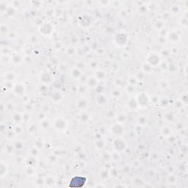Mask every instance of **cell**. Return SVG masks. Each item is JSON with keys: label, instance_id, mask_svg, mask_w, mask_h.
Wrapping results in <instances>:
<instances>
[{"label": "cell", "instance_id": "f546056e", "mask_svg": "<svg viewBox=\"0 0 188 188\" xmlns=\"http://www.w3.org/2000/svg\"><path fill=\"white\" fill-rule=\"evenodd\" d=\"M13 119H14L16 122H19L20 119H22V116L20 115V114L16 113V114L14 115V116H13Z\"/></svg>", "mask_w": 188, "mask_h": 188}, {"label": "cell", "instance_id": "6da1fadb", "mask_svg": "<svg viewBox=\"0 0 188 188\" xmlns=\"http://www.w3.org/2000/svg\"><path fill=\"white\" fill-rule=\"evenodd\" d=\"M86 181H87V178L85 176H74L71 179L69 186L71 187H81L85 185V184L86 183Z\"/></svg>", "mask_w": 188, "mask_h": 188}, {"label": "cell", "instance_id": "3957f363", "mask_svg": "<svg viewBox=\"0 0 188 188\" xmlns=\"http://www.w3.org/2000/svg\"><path fill=\"white\" fill-rule=\"evenodd\" d=\"M113 146H114L115 150L117 151L118 152H121V151L125 150V149L127 147V144L123 139H121L120 137H118V138L114 140Z\"/></svg>", "mask_w": 188, "mask_h": 188}, {"label": "cell", "instance_id": "9c48e42d", "mask_svg": "<svg viewBox=\"0 0 188 188\" xmlns=\"http://www.w3.org/2000/svg\"><path fill=\"white\" fill-rule=\"evenodd\" d=\"M24 86H23L22 84H16L13 86V91L16 95H18V96H22L24 93Z\"/></svg>", "mask_w": 188, "mask_h": 188}, {"label": "cell", "instance_id": "ac0fdd59", "mask_svg": "<svg viewBox=\"0 0 188 188\" xmlns=\"http://www.w3.org/2000/svg\"><path fill=\"white\" fill-rule=\"evenodd\" d=\"M52 27L50 25V24H48V26H47V28H46V29H44V28H41V32H42V33H44V34H45V35H49L52 32Z\"/></svg>", "mask_w": 188, "mask_h": 188}, {"label": "cell", "instance_id": "d4e9b609", "mask_svg": "<svg viewBox=\"0 0 188 188\" xmlns=\"http://www.w3.org/2000/svg\"><path fill=\"white\" fill-rule=\"evenodd\" d=\"M170 133H171V131H170V129L168 128V127H164L162 129V135L164 136H169L170 135Z\"/></svg>", "mask_w": 188, "mask_h": 188}, {"label": "cell", "instance_id": "7c38bea8", "mask_svg": "<svg viewBox=\"0 0 188 188\" xmlns=\"http://www.w3.org/2000/svg\"><path fill=\"white\" fill-rule=\"evenodd\" d=\"M113 132L115 134H118V135H120L123 132V128H122V126L120 123H116L115 125L113 126Z\"/></svg>", "mask_w": 188, "mask_h": 188}, {"label": "cell", "instance_id": "9a60e30c", "mask_svg": "<svg viewBox=\"0 0 188 188\" xmlns=\"http://www.w3.org/2000/svg\"><path fill=\"white\" fill-rule=\"evenodd\" d=\"M15 78V75L13 72H8L7 74H5V80H8V82H13Z\"/></svg>", "mask_w": 188, "mask_h": 188}, {"label": "cell", "instance_id": "4fadbf2b", "mask_svg": "<svg viewBox=\"0 0 188 188\" xmlns=\"http://www.w3.org/2000/svg\"><path fill=\"white\" fill-rule=\"evenodd\" d=\"M71 75H72L73 78L79 79L82 75V72L80 71V70L79 68H74L71 70Z\"/></svg>", "mask_w": 188, "mask_h": 188}, {"label": "cell", "instance_id": "5b68a950", "mask_svg": "<svg viewBox=\"0 0 188 188\" xmlns=\"http://www.w3.org/2000/svg\"><path fill=\"white\" fill-rule=\"evenodd\" d=\"M115 40L118 46H124L127 42V36L123 32H118L115 35Z\"/></svg>", "mask_w": 188, "mask_h": 188}, {"label": "cell", "instance_id": "52a82bcc", "mask_svg": "<svg viewBox=\"0 0 188 188\" xmlns=\"http://www.w3.org/2000/svg\"><path fill=\"white\" fill-rule=\"evenodd\" d=\"M96 101L97 103V105L101 107H103L105 106L107 103V98L106 97L105 95L101 94V93H99L98 96H96Z\"/></svg>", "mask_w": 188, "mask_h": 188}, {"label": "cell", "instance_id": "30bf717a", "mask_svg": "<svg viewBox=\"0 0 188 188\" xmlns=\"http://www.w3.org/2000/svg\"><path fill=\"white\" fill-rule=\"evenodd\" d=\"M8 172V165L6 162H5L3 160L1 162V168H0V176L2 178L5 177L6 176V173Z\"/></svg>", "mask_w": 188, "mask_h": 188}, {"label": "cell", "instance_id": "8fae6325", "mask_svg": "<svg viewBox=\"0 0 188 188\" xmlns=\"http://www.w3.org/2000/svg\"><path fill=\"white\" fill-rule=\"evenodd\" d=\"M11 62H13L15 65H18L22 62V57L18 54H14L12 57H11Z\"/></svg>", "mask_w": 188, "mask_h": 188}, {"label": "cell", "instance_id": "7a4b0ae2", "mask_svg": "<svg viewBox=\"0 0 188 188\" xmlns=\"http://www.w3.org/2000/svg\"><path fill=\"white\" fill-rule=\"evenodd\" d=\"M137 103V105L141 106L143 107H145L149 105V103L150 101V99L149 98L148 95L145 93H140L139 95H137V98H135Z\"/></svg>", "mask_w": 188, "mask_h": 188}, {"label": "cell", "instance_id": "f1b7e54d", "mask_svg": "<svg viewBox=\"0 0 188 188\" xmlns=\"http://www.w3.org/2000/svg\"><path fill=\"white\" fill-rule=\"evenodd\" d=\"M113 96H115V97H118V96H120V92L119 91V90H118V89H115V90H113Z\"/></svg>", "mask_w": 188, "mask_h": 188}, {"label": "cell", "instance_id": "7402d4cb", "mask_svg": "<svg viewBox=\"0 0 188 188\" xmlns=\"http://www.w3.org/2000/svg\"><path fill=\"white\" fill-rule=\"evenodd\" d=\"M148 123V118L145 116H140L138 118V123L140 125H145Z\"/></svg>", "mask_w": 188, "mask_h": 188}, {"label": "cell", "instance_id": "8992f818", "mask_svg": "<svg viewBox=\"0 0 188 188\" xmlns=\"http://www.w3.org/2000/svg\"><path fill=\"white\" fill-rule=\"evenodd\" d=\"M54 127L57 129V130L63 131V130H65L66 129L67 122L65 119L60 118H57V119L55 120L54 123Z\"/></svg>", "mask_w": 188, "mask_h": 188}, {"label": "cell", "instance_id": "cb8c5ba5", "mask_svg": "<svg viewBox=\"0 0 188 188\" xmlns=\"http://www.w3.org/2000/svg\"><path fill=\"white\" fill-rule=\"evenodd\" d=\"M110 176V172L107 171V170H103L101 172V178L102 179H107Z\"/></svg>", "mask_w": 188, "mask_h": 188}, {"label": "cell", "instance_id": "ffe728a7", "mask_svg": "<svg viewBox=\"0 0 188 188\" xmlns=\"http://www.w3.org/2000/svg\"><path fill=\"white\" fill-rule=\"evenodd\" d=\"M0 32H1L2 35H6L8 32V26H7L6 24H2L1 25V30H0Z\"/></svg>", "mask_w": 188, "mask_h": 188}, {"label": "cell", "instance_id": "603a6c76", "mask_svg": "<svg viewBox=\"0 0 188 188\" xmlns=\"http://www.w3.org/2000/svg\"><path fill=\"white\" fill-rule=\"evenodd\" d=\"M105 73L104 72V71H97L96 72V78L97 79H105Z\"/></svg>", "mask_w": 188, "mask_h": 188}, {"label": "cell", "instance_id": "2e32d148", "mask_svg": "<svg viewBox=\"0 0 188 188\" xmlns=\"http://www.w3.org/2000/svg\"><path fill=\"white\" fill-rule=\"evenodd\" d=\"M44 183L48 186H53L55 183V180L52 176H49L44 180Z\"/></svg>", "mask_w": 188, "mask_h": 188}, {"label": "cell", "instance_id": "4316f807", "mask_svg": "<svg viewBox=\"0 0 188 188\" xmlns=\"http://www.w3.org/2000/svg\"><path fill=\"white\" fill-rule=\"evenodd\" d=\"M80 119L83 122H86L87 120L89 119V116L87 114H82V115L80 116Z\"/></svg>", "mask_w": 188, "mask_h": 188}, {"label": "cell", "instance_id": "ba28073f", "mask_svg": "<svg viewBox=\"0 0 188 188\" xmlns=\"http://www.w3.org/2000/svg\"><path fill=\"white\" fill-rule=\"evenodd\" d=\"M76 106L80 110H85L88 107V102L87 99H85V98H79V99H78V101L76 102Z\"/></svg>", "mask_w": 188, "mask_h": 188}, {"label": "cell", "instance_id": "83f0119b", "mask_svg": "<svg viewBox=\"0 0 188 188\" xmlns=\"http://www.w3.org/2000/svg\"><path fill=\"white\" fill-rule=\"evenodd\" d=\"M134 183H135V184L136 186H139V187L143 186V181L140 180V179H136V180H135Z\"/></svg>", "mask_w": 188, "mask_h": 188}, {"label": "cell", "instance_id": "e0dca14e", "mask_svg": "<svg viewBox=\"0 0 188 188\" xmlns=\"http://www.w3.org/2000/svg\"><path fill=\"white\" fill-rule=\"evenodd\" d=\"M128 106L129 108L131 109H135L136 107H137V101H136L135 98H132L130 99L128 101Z\"/></svg>", "mask_w": 188, "mask_h": 188}, {"label": "cell", "instance_id": "484cf974", "mask_svg": "<svg viewBox=\"0 0 188 188\" xmlns=\"http://www.w3.org/2000/svg\"><path fill=\"white\" fill-rule=\"evenodd\" d=\"M14 146H15V149H22L23 147H24V145L22 142L18 141V142H16V143H14Z\"/></svg>", "mask_w": 188, "mask_h": 188}, {"label": "cell", "instance_id": "44dd1931", "mask_svg": "<svg viewBox=\"0 0 188 188\" xmlns=\"http://www.w3.org/2000/svg\"><path fill=\"white\" fill-rule=\"evenodd\" d=\"M52 99L54 101H55V102H58V101H60V99L62 98V96H61V94H60L59 92H56V93H54V94L52 95Z\"/></svg>", "mask_w": 188, "mask_h": 188}, {"label": "cell", "instance_id": "d6986e66", "mask_svg": "<svg viewBox=\"0 0 188 188\" xmlns=\"http://www.w3.org/2000/svg\"><path fill=\"white\" fill-rule=\"evenodd\" d=\"M116 119H117L118 123L122 124L123 123L125 122V120L127 119V117H126V115H123V114H120V115H118L117 116V118H116Z\"/></svg>", "mask_w": 188, "mask_h": 188}, {"label": "cell", "instance_id": "277c9868", "mask_svg": "<svg viewBox=\"0 0 188 188\" xmlns=\"http://www.w3.org/2000/svg\"><path fill=\"white\" fill-rule=\"evenodd\" d=\"M159 57L157 54H150L146 59V62L151 66H156L159 63Z\"/></svg>", "mask_w": 188, "mask_h": 188}, {"label": "cell", "instance_id": "5bb4252c", "mask_svg": "<svg viewBox=\"0 0 188 188\" xmlns=\"http://www.w3.org/2000/svg\"><path fill=\"white\" fill-rule=\"evenodd\" d=\"M88 84L90 87H94L97 85V79L96 76H91L88 80Z\"/></svg>", "mask_w": 188, "mask_h": 188}]
</instances>
